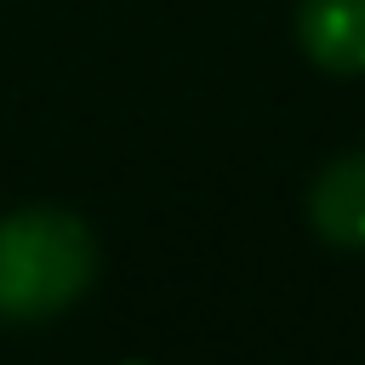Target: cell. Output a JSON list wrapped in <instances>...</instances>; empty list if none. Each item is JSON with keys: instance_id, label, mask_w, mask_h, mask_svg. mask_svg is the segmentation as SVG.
<instances>
[{"instance_id": "1", "label": "cell", "mask_w": 365, "mask_h": 365, "mask_svg": "<svg viewBox=\"0 0 365 365\" xmlns=\"http://www.w3.org/2000/svg\"><path fill=\"white\" fill-rule=\"evenodd\" d=\"M97 245L80 217L34 205L0 222V319L34 325L86 297Z\"/></svg>"}, {"instance_id": "2", "label": "cell", "mask_w": 365, "mask_h": 365, "mask_svg": "<svg viewBox=\"0 0 365 365\" xmlns=\"http://www.w3.org/2000/svg\"><path fill=\"white\" fill-rule=\"evenodd\" d=\"M302 57L325 74H365V0H302L297 6Z\"/></svg>"}, {"instance_id": "3", "label": "cell", "mask_w": 365, "mask_h": 365, "mask_svg": "<svg viewBox=\"0 0 365 365\" xmlns=\"http://www.w3.org/2000/svg\"><path fill=\"white\" fill-rule=\"evenodd\" d=\"M308 222L342 251H365V154L331 160L308 188Z\"/></svg>"}, {"instance_id": "4", "label": "cell", "mask_w": 365, "mask_h": 365, "mask_svg": "<svg viewBox=\"0 0 365 365\" xmlns=\"http://www.w3.org/2000/svg\"><path fill=\"white\" fill-rule=\"evenodd\" d=\"M131 365H137V359H131Z\"/></svg>"}]
</instances>
